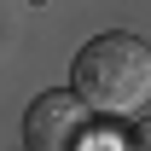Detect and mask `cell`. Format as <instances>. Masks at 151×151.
Here are the masks:
<instances>
[{
  "label": "cell",
  "mask_w": 151,
  "mask_h": 151,
  "mask_svg": "<svg viewBox=\"0 0 151 151\" xmlns=\"http://www.w3.org/2000/svg\"><path fill=\"white\" fill-rule=\"evenodd\" d=\"M76 93L99 116H134L151 105V47L139 35H93L76 52Z\"/></svg>",
  "instance_id": "obj_1"
},
{
  "label": "cell",
  "mask_w": 151,
  "mask_h": 151,
  "mask_svg": "<svg viewBox=\"0 0 151 151\" xmlns=\"http://www.w3.org/2000/svg\"><path fill=\"white\" fill-rule=\"evenodd\" d=\"M81 93H41L35 105H29V116H23V139L35 151H64L81 139Z\"/></svg>",
  "instance_id": "obj_2"
},
{
  "label": "cell",
  "mask_w": 151,
  "mask_h": 151,
  "mask_svg": "<svg viewBox=\"0 0 151 151\" xmlns=\"http://www.w3.org/2000/svg\"><path fill=\"white\" fill-rule=\"evenodd\" d=\"M139 145H151V122H145V128H139Z\"/></svg>",
  "instance_id": "obj_3"
}]
</instances>
